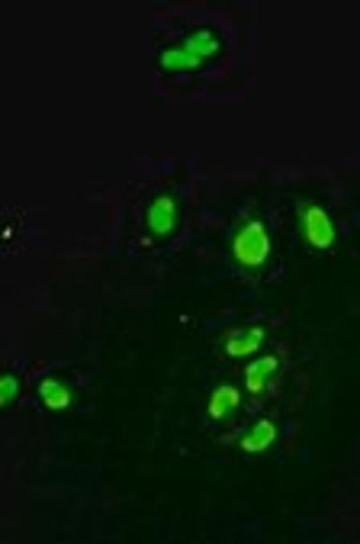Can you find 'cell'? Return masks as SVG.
I'll return each mask as SVG.
<instances>
[{
  "mask_svg": "<svg viewBox=\"0 0 360 544\" xmlns=\"http://www.w3.org/2000/svg\"><path fill=\"white\" fill-rule=\"evenodd\" d=\"M232 254L241 268H261L270 258V236L264 223H248L232 242Z\"/></svg>",
  "mask_w": 360,
  "mask_h": 544,
  "instance_id": "6da1fadb",
  "label": "cell"
},
{
  "mask_svg": "<svg viewBox=\"0 0 360 544\" xmlns=\"http://www.w3.org/2000/svg\"><path fill=\"white\" fill-rule=\"evenodd\" d=\"M199 65H203V62H199V58H193L190 52H184L180 46H171V49H164V52L158 55V68L171 71V75H174V71H197Z\"/></svg>",
  "mask_w": 360,
  "mask_h": 544,
  "instance_id": "ba28073f",
  "label": "cell"
},
{
  "mask_svg": "<svg viewBox=\"0 0 360 544\" xmlns=\"http://www.w3.org/2000/svg\"><path fill=\"white\" fill-rule=\"evenodd\" d=\"M238 403H241V397H238L235 387H215L213 397H209V419H223L232 409H238Z\"/></svg>",
  "mask_w": 360,
  "mask_h": 544,
  "instance_id": "9c48e42d",
  "label": "cell"
},
{
  "mask_svg": "<svg viewBox=\"0 0 360 544\" xmlns=\"http://www.w3.org/2000/svg\"><path fill=\"white\" fill-rule=\"evenodd\" d=\"M280 368V364H277V358H261V361H254L251 368L245 370V387L251 393H261L264 390V384H268V377L274 374V370Z\"/></svg>",
  "mask_w": 360,
  "mask_h": 544,
  "instance_id": "30bf717a",
  "label": "cell"
},
{
  "mask_svg": "<svg viewBox=\"0 0 360 544\" xmlns=\"http://www.w3.org/2000/svg\"><path fill=\"white\" fill-rule=\"evenodd\" d=\"M145 226H148V232H152V236H158V238H164V236H171V232H174V226H177V200L171 197V193H158V197L148 203Z\"/></svg>",
  "mask_w": 360,
  "mask_h": 544,
  "instance_id": "3957f363",
  "label": "cell"
},
{
  "mask_svg": "<svg viewBox=\"0 0 360 544\" xmlns=\"http://www.w3.org/2000/svg\"><path fill=\"white\" fill-rule=\"evenodd\" d=\"M299 216H303V232H306L309 245L319 248V252L335 245V226H331V216L322 207L306 203V207L299 210Z\"/></svg>",
  "mask_w": 360,
  "mask_h": 544,
  "instance_id": "7a4b0ae2",
  "label": "cell"
},
{
  "mask_svg": "<svg viewBox=\"0 0 360 544\" xmlns=\"http://www.w3.org/2000/svg\"><path fill=\"white\" fill-rule=\"evenodd\" d=\"M274 438H277V425H274V422H270V419L254 422L251 429H248V435L241 438V451L261 454V451H268V448L274 445Z\"/></svg>",
  "mask_w": 360,
  "mask_h": 544,
  "instance_id": "52a82bcc",
  "label": "cell"
},
{
  "mask_svg": "<svg viewBox=\"0 0 360 544\" xmlns=\"http://www.w3.org/2000/svg\"><path fill=\"white\" fill-rule=\"evenodd\" d=\"M16 397H20V377L13 370H4L0 374V406H13Z\"/></svg>",
  "mask_w": 360,
  "mask_h": 544,
  "instance_id": "8fae6325",
  "label": "cell"
},
{
  "mask_svg": "<svg viewBox=\"0 0 360 544\" xmlns=\"http://www.w3.org/2000/svg\"><path fill=\"white\" fill-rule=\"evenodd\" d=\"M39 399H42L46 409H68L75 403V390H71V384L62 374H48L39 384Z\"/></svg>",
  "mask_w": 360,
  "mask_h": 544,
  "instance_id": "5b68a950",
  "label": "cell"
},
{
  "mask_svg": "<svg viewBox=\"0 0 360 544\" xmlns=\"http://www.w3.org/2000/svg\"><path fill=\"white\" fill-rule=\"evenodd\" d=\"M264 338H268V332H264L261 326L241 329V332H235L229 342H225V354H229V358H248V354L261 352Z\"/></svg>",
  "mask_w": 360,
  "mask_h": 544,
  "instance_id": "8992f818",
  "label": "cell"
},
{
  "mask_svg": "<svg viewBox=\"0 0 360 544\" xmlns=\"http://www.w3.org/2000/svg\"><path fill=\"white\" fill-rule=\"evenodd\" d=\"M180 49L190 52L193 58H199V62H209V58H215V55L223 52V39H219L215 30H209V26H199V30L187 32Z\"/></svg>",
  "mask_w": 360,
  "mask_h": 544,
  "instance_id": "277c9868",
  "label": "cell"
}]
</instances>
